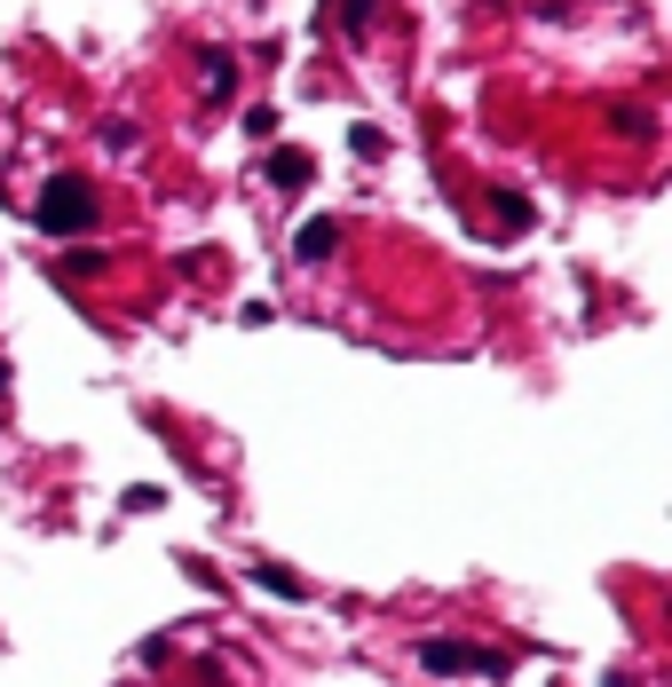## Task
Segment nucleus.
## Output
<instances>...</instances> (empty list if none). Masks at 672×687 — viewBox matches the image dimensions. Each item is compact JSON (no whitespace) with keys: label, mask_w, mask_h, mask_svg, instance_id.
<instances>
[{"label":"nucleus","mask_w":672,"mask_h":687,"mask_svg":"<svg viewBox=\"0 0 672 687\" xmlns=\"http://www.w3.org/2000/svg\"><path fill=\"white\" fill-rule=\"evenodd\" d=\"M32 229L40 237H88L96 229V183L88 175H48L32 198Z\"/></svg>","instance_id":"obj_1"},{"label":"nucleus","mask_w":672,"mask_h":687,"mask_svg":"<svg viewBox=\"0 0 672 687\" xmlns=\"http://www.w3.org/2000/svg\"><path fill=\"white\" fill-rule=\"evenodd\" d=\"M419 656V671H436V679H467V671H507V656H498V648H475V640H419L411 648Z\"/></svg>","instance_id":"obj_2"},{"label":"nucleus","mask_w":672,"mask_h":687,"mask_svg":"<svg viewBox=\"0 0 672 687\" xmlns=\"http://www.w3.org/2000/svg\"><path fill=\"white\" fill-rule=\"evenodd\" d=\"M206 104H230V88H237V56H222V48H206Z\"/></svg>","instance_id":"obj_3"},{"label":"nucleus","mask_w":672,"mask_h":687,"mask_svg":"<svg viewBox=\"0 0 672 687\" xmlns=\"http://www.w3.org/2000/svg\"><path fill=\"white\" fill-rule=\"evenodd\" d=\"M332 245H341V222H309V229L293 237V253H301V262H324Z\"/></svg>","instance_id":"obj_4"},{"label":"nucleus","mask_w":672,"mask_h":687,"mask_svg":"<svg viewBox=\"0 0 672 687\" xmlns=\"http://www.w3.org/2000/svg\"><path fill=\"white\" fill-rule=\"evenodd\" d=\"M270 183H277V190H301V183H309V158H301V150H277V158H270Z\"/></svg>","instance_id":"obj_5"},{"label":"nucleus","mask_w":672,"mask_h":687,"mask_svg":"<svg viewBox=\"0 0 672 687\" xmlns=\"http://www.w3.org/2000/svg\"><path fill=\"white\" fill-rule=\"evenodd\" d=\"M254 585H270L277 600H301V577H293V569H277V561H262V569H254Z\"/></svg>","instance_id":"obj_6"},{"label":"nucleus","mask_w":672,"mask_h":687,"mask_svg":"<svg viewBox=\"0 0 672 687\" xmlns=\"http://www.w3.org/2000/svg\"><path fill=\"white\" fill-rule=\"evenodd\" d=\"M490 206H498V222H507V229H530V198L523 190H498Z\"/></svg>","instance_id":"obj_7"},{"label":"nucleus","mask_w":672,"mask_h":687,"mask_svg":"<svg viewBox=\"0 0 672 687\" xmlns=\"http://www.w3.org/2000/svg\"><path fill=\"white\" fill-rule=\"evenodd\" d=\"M341 17H349V24H364V17H372V0H341Z\"/></svg>","instance_id":"obj_8"}]
</instances>
